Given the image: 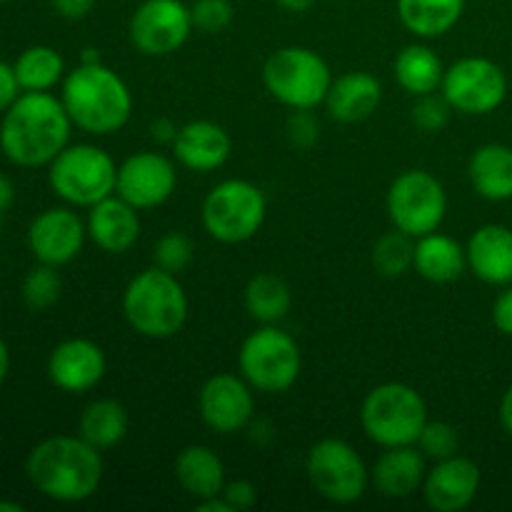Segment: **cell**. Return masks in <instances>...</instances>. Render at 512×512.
I'll use <instances>...</instances> for the list:
<instances>
[{
  "instance_id": "6da1fadb",
  "label": "cell",
  "mask_w": 512,
  "mask_h": 512,
  "mask_svg": "<svg viewBox=\"0 0 512 512\" xmlns=\"http://www.w3.org/2000/svg\"><path fill=\"white\" fill-rule=\"evenodd\" d=\"M70 120L53 93H20L0 120V150L18 168H43L70 145Z\"/></svg>"
},
{
  "instance_id": "7a4b0ae2",
  "label": "cell",
  "mask_w": 512,
  "mask_h": 512,
  "mask_svg": "<svg viewBox=\"0 0 512 512\" xmlns=\"http://www.w3.org/2000/svg\"><path fill=\"white\" fill-rule=\"evenodd\" d=\"M103 455L80 435H53L35 445L25 460L30 485L55 503H83L103 483Z\"/></svg>"
},
{
  "instance_id": "3957f363",
  "label": "cell",
  "mask_w": 512,
  "mask_h": 512,
  "mask_svg": "<svg viewBox=\"0 0 512 512\" xmlns=\"http://www.w3.org/2000/svg\"><path fill=\"white\" fill-rule=\"evenodd\" d=\"M60 100L75 128L90 135H113L133 115V93L128 83L103 63H80L65 73Z\"/></svg>"
},
{
  "instance_id": "277c9868",
  "label": "cell",
  "mask_w": 512,
  "mask_h": 512,
  "mask_svg": "<svg viewBox=\"0 0 512 512\" xmlns=\"http://www.w3.org/2000/svg\"><path fill=\"white\" fill-rule=\"evenodd\" d=\"M188 295L178 275L168 270H143L128 283L123 293V315L130 328L150 340H168L188 323Z\"/></svg>"
},
{
  "instance_id": "5b68a950",
  "label": "cell",
  "mask_w": 512,
  "mask_h": 512,
  "mask_svg": "<svg viewBox=\"0 0 512 512\" xmlns=\"http://www.w3.org/2000/svg\"><path fill=\"white\" fill-rule=\"evenodd\" d=\"M263 83L285 108L315 110L318 105H325L333 85V73L323 55L315 53L313 48L285 45L265 60Z\"/></svg>"
},
{
  "instance_id": "8992f818",
  "label": "cell",
  "mask_w": 512,
  "mask_h": 512,
  "mask_svg": "<svg viewBox=\"0 0 512 512\" xmlns=\"http://www.w3.org/2000/svg\"><path fill=\"white\" fill-rule=\"evenodd\" d=\"M428 423L423 395L405 383H383L370 390L360 408L365 435L380 448L415 445Z\"/></svg>"
},
{
  "instance_id": "52a82bcc",
  "label": "cell",
  "mask_w": 512,
  "mask_h": 512,
  "mask_svg": "<svg viewBox=\"0 0 512 512\" xmlns=\"http://www.w3.org/2000/svg\"><path fill=\"white\" fill-rule=\"evenodd\" d=\"M50 190L75 208H93L115 195L118 165L103 148L90 143L68 145L48 165Z\"/></svg>"
},
{
  "instance_id": "ba28073f",
  "label": "cell",
  "mask_w": 512,
  "mask_h": 512,
  "mask_svg": "<svg viewBox=\"0 0 512 512\" xmlns=\"http://www.w3.org/2000/svg\"><path fill=\"white\" fill-rule=\"evenodd\" d=\"M268 215L263 190L250 180L230 178L210 188L203 200V228L223 245L248 243L260 233Z\"/></svg>"
},
{
  "instance_id": "9c48e42d",
  "label": "cell",
  "mask_w": 512,
  "mask_h": 512,
  "mask_svg": "<svg viewBox=\"0 0 512 512\" xmlns=\"http://www.w3.org/2000/svg\"><path fill=\"white\" fill-rule=\"evenodd\" d=\"M238 365L250 388L278 395L298 383L303 355L293 335L278 325H260L240 345Z\"/></svg>"
},
{
  "instance_id": "30bf717a",
  "label": "cell",
  "mask_w": 512,
  "mask_h": 512,
  "mask_svg": "<svg viewBox=\"0 0 512 512\" xmlns=\"http://www.w3.org/2000/svg\"><path fill=\"white\" fill-rule=\"evenodd\" d=\"M305 473L315 493L335 505L358 503L370 485V470L358 450L338 438H325L310 448Z\"/></svg>"
},
{
  "instance_id": "8fae6325",
  "label": "cell",
  "mask_w": 512,
  "mask_h": 512,
  "mask_svg": "<svg viewBox=\"0 0 512 512\" xmlns=\"http://www.w3.org/2000/svg\"><path fill=\"white\" fill-rule=\"evenodd\" d=\"M448 213V195L443 183L428 170H405L388 190V218L393 228L415 240L435 233Z\"/></svg>"
},
{
  "instance_id": "7c38bea8",
  "label": "cell",
  "mask_w": 512,
  "mask_h": 512,
  "mask_svg": "<svg viewBox=\"0 0 512 512\" xmlns=\"http://www.w3.org/2000/svg\"><path fill=\"white\" fill-rule=\"evenodd\" d=\"M440 93L458 113L488 115L495 113L508 98V78L505 70L490 58L468 55L445 68Z\"/></svg>"
},
{
  "instance_id": "4fadbf2b",
  "label": "cell",
  "mask_w": 512,
  "mask_h": 512,
  "mask_svg": "<svg viewBox=\"0 0 512 512\" xmlns=\"http://www.w3.org/2000/svg\"><path fill=\"white\" fill-rule=\"evenodd\" d=\"M193 13L183 0H143L128 25L130 43L148 58L178 53L193 33Z\"/></svg>"
},
{
  "instance_id": "5bb4252c",
  "label": "cell",
  "mask_w": 512,
  "mask_h": 512,
  "mask_svg": "<svg viewBox=\"0 0 512 512\" xmlns=\"http://www.w3.org/2000/svg\"><path fill=\"white\" fill-rule=\"evenodd\" d=\"M178 185V170L168 155L158 150H140L118 165L115 193L133 208L150 210L168 203Z\"/></svg>"
},
{
  "instance_id": "9a60e30c",
  "label": "cell",
  "mask_w": 512,
  "mask_h": 512,
  "mask_svg": "<svg viewBox=\"0 0 512 512\" xmlns=\"http://www.w3.org/2000/svg\"><path fill=\"white\" fill-rule=\"evenodd\" d=\"M198 413L210 430L220 435L240 433L255 415L253 388L243 375L218 373L198 393Z\"/></svg>"
},
{
  "instance_id": "2e32d148",
  "label": "cell",
  "mask_w": 512,
  "mask_h": 512,
  "mask_svg": "<svg viewBox=\"0 0 512 512\" xmlns=\"http://www.w3.org/2000/svg\"><path fill=\"white\" fill-rule=\"evenodd\" d=\"M88 238V225L75 210L48 208L33 218L28 228V248L38 263L63 265L73 263Z\"/></svg>"
},
{
  "instance_id": "e0dca14e",
  "label": "cell",
  "mask_w": 512,
  "mask_h": 512,
  "mask_svg": "<svg viewBox=\"0 0 512 512\" xmlns=\"http://www.w3.org/2000/svg\"><path fill=\"white\" fill-rule=\"evenodd\" d=\"M483 473L478 463L465 455L438 460L428 470L423 483V498L435 512H460L473 505L478 498Z\"/></svg>"
},
{
  "instance_id": "ac0fdd59",
  "label": "cell",
  "mask_w": 512,
  "mask_h": 512,
  "mask_svg": "<svg viewBox=\"0 0 512 512\" xmlns=\"http://www.w3.org/2000/svg\"><path fill=\"white\" fill-rule=\"evenodd\" d=\"M108 360L103 348L88 338H70L55 345L48 358V378L58 390L80 395L105 378Z\"/></svg>"
},
{
  "instance_id": "d6986e66",
  "label": "cell",
  "mask_w": 512,
  "mask_h": 512,
  "mask_svg": "<svg viewBox=\"0 0 512 512\" xmlns=\"http://www.w3.org/2000/svg\"><path fill=\"white\" fill-rule=\"evenodd\" d=\"M85 225H88V238L103 253H128L140 238V210L115 193L88 208Z\"/></svg>"
},
{
  "instance_id": "ffe728a7",
  "label": "cell",
  "mask_w": 512,
  "mask_h": 512,
  "mask_svg": "<svg viewBox=\"0 0 512 512\" xmlns=\"http://www.w3.org/2000/svg\"><path fill=\"white\" fill-rule=\"evenodd\" d=\"M233 153V140L223 125L213 120H193L178 130L173 155L183 168L195 173H213L223 168Z\"/></svg>"
},
{
  "instance_id": "44dd1931",
  "label": "cell",
  "mask_w": 512,
  "mask_h": 512,
  "mask_svg": "<svg viewBox=\"0 0 512 512\" xmlns=\"http://www.w3.org/2000/svg\"><path fill=\"white\" fill-rule=\"evenodd\" d=\"M425 455L418 445H400V448H385V453L375 460L370 470V483L385 498H410L413 493L423 490Z\"/></svg>"
},
{
  "instance_id": "7402d4cb",
  "label": "cell",
  "mask_w": 512,
  "mask_h": 512,
  "mask_svg": "<svg viewBox=\"0 0 512 512\" xmlns=\"http://www.w3.org/2000/svg\"><path fill=\"white\" fill-rule=\"evenodd\" d=\"M468 268L475 278L488 285H510L512 283V230L505 225L490 223L470 235L468 245Z\"/></svg>"
},
{
  "instance_id": "603a6c76",
  "label": "cell",
  "mask_w": 512,
  "mask_h": 512,
  "mask_svg": "<svg viewBox=\"0 0 512 512\" xmlns=\"http://www.w3.org/2000/svg\"><path fill=\"white\" fill-rule=\"evenodd\" d=\"M380 100H383L380 80L365 70H353V73H345L333 80L328 98H325V108H328L330 118H335L338 123H363L380 108Z\"/></svg>"
},
{
  "instance_id": "cb8c5ba5",
  "label": "cell",
  "mask_w": 512,
  "mask_h": 512,
  "mask_svg": "<svg viewBox=\"0 0 512 512\" xmlns=\"http://www.w3.org/2000/svg\"><path fill=\"white\" fill-rule=\"evenodd\" d=\"M420 278L435 285H448L463 278L468 268V253L455 238L445 233H428L415 240V263Z\"/></svg>"
},
{
  "instance_id": "d4e9b609",
  "label": "cell",
  "mask_w": 512,
  "mask_h": 512,
  "mask_svg": "<svg viewBox=\"0 0 512 512\" xmlns=\"http://www.w3.org/2000/svg\"><path fill=\"white\" fill-rule=\"evenodd\" d=\"M175 480L195 500L223 495L225 465L208 445H188L175 458Z\"/></svg>"
},
{
  "instance_id": "484cf974",
  "label": "cell",
  "mask_w": 512,
  "mask_h": 512,
  "mask_svg": "<svg viewBox=\"0 0 512 512\" xmlns=\"http://www.w3.org/2000/svg\"><path fill=\"white\" fill-rule=\"evenodd\" d=\"M468 178L475 193L490 203H505L512 198V148L503 143H488L473 153L468 163Z\"/></svg>"
},
{
  "instance_id": "4316f807",
  "label": "cell",
  "mask_w": 512,
  "mask_h": 512,
  "mask_svg": "<svg viewBox=\"0 0 512 512\" xmlns=\"http://www.w3.org/2000/svg\"><path fill=\"white\" fill-rule=\"evenodd\" d=\"M395 80L410 95L438 93L445 78V65L433 48L423 43L405 45L393 63Z\"/></svg>"
},
{
  "instance_id": "83f0119b",
  "label": "cell",
  "mask_w": 512,
  "mask_h": 512,
  "mask_svg": "<svg viewBox=\"0 0 512 512\" xmlns=\"http://www.w3.org/2000/svg\"><path fill=\"white\" fill-rule=\"evenodd\" d=\"M465 0H398V18L418 38H440L463 18Z\"/></svg>"
},
{
  "instance_id": "f1b7e54d",
  "label": "cell",
  "mask_w": 512,
  "mask_h": 512,
  "mask_svg": "<svg viewBox=\"0 0 512 512\" xmlns=\"http://www.w3.org/2000/svg\"><path fill=\"white\" fill-rule=\"evenodd\" d=\"M128 410L118 400H95L83 410L78 420V435L88 440L93 448L110 450L118 443H123L128 435Z\"/></svg>"
},
{
  "instance_id": "f546056e",
  "label": "cell",
  "mask_w": 512,
  "mask_h": 512,
  "mask_svg": "<svg viewBox=\"0 0 512 512\" xmlns=\"http://www.w3.org/2000/svg\"><path fill=\"white\" fill-rule=\"evenodd\" d=\"M15 78L23 93H50L65 78V60L50 45H30L15 58Z\"/></svg>"
},
{
  "instance_id": "4dcf8cb0",
  "label": "cell",
  "mask_w": 512,
  "mask_h": 512,
  "mask_svg": "<svg viewBox=\"0 0 512 512\" xmlns=\"http://www.w3.org/2000/svg\"><path fill=\"white\" fill-rule=\"evenodd\" d=\"M293 305L288 283L273 273H258L245 285V310L260 325H278Z\"/></svg>"
},
{
  "instance_id": "1f68e13d",
  "label": "cell",
  "mask_w": 512,
  "mask_h": 512,
  "mask_svg": "<svg viewBox=\"0 0 512 512\" xmlns=\"http://www.w3.org/2000/svg\"><path fill=\"white\" fill-rule=\"evenodd\" d=\"M415 263V238L393 228L390 233L380 235L373 245V268L383 278H400L408 273Z\"/></svg>"
},
{
  "instance_id": "d6a6232c",
  "label": "cell",
  "mask_w": 512,
  "mask_h": 512,
  "mask_svg": "<svg viewBox=\"0 0 512 512\" xmlns=\"http://www.w3.org/2000/svg\"><path fill=\"white\" fill-rule=\"evenodd\" d=\"M63 293V280L55 265L38 263L33 270H28V275L23 278L20 285V295H23V303L30 310H48L53 308L60 300Z\"/></svg>"
},
{
  "instance_id": "836d02e7",
  "label": "cell",
  "mask_w": 512,
  "mask_h": 512,
  "mask_svg": "<svg viewBox=\"0 0 512 512\" xmlns=\"http://www.w3.org/2000/svg\"><path fill=\"white\" fill-rule=\"evenodd\" d=\"M418 450L425 455V460H445L458 455L460 448V435L458 430L443 420H428L418 438Z\"/></svg>"
},
{
  "instance_id": "e575fe53",
  "label": "cell",
  "mask_w": 512,
  "mask_h": 512,
  "mask_svg": "<svg viewBox=\"0 0 512 512\" xmlns=\"http://www.w3.org/2000/svg\"><path fill=\"white\" fill-rule=\"evenodd\" d=\"M193 240L185 233H178V230H170L163 238L155 243L153 248V263L158 268L168 270V273L180 275L190 263H193Z\"/></svg>"
},
{
  "instance_id": "d590c367",
  "label": "cell",
  "mask_w": 512,
  "mask_h": 512,
  "mask_svg": "<svg viewBox=\"0 0 512 512\" xmlns=\"http://www.w3.org/2000/svg\"><path fill=\"white\" fill-rule=\"evenodd\" d=\"M450 115H453V108H450L443 93L418 95V100L413 105V123L423 133H440L450 123Z\"/></svg>"
},
{
  "instance_id": "8d00e7d4",
  "label": "cell",
  "mask_w": 512,
  "mask_h": 512,
  "mask_svg": "<svg viewBox=\"0 0 512 512\" xmlns=\"http://www.w3.org/2000/svg\"><path fill=\"white\" fill-rule=\"evenodd\" d=\"M190 13H193V25L203 33H220L235 18L230 0H195L190 5Z\"/></svg>"
},
{
  "instance_id": "74e56055",
  "label": "cell",
  "mask_w": 512,
  "mask_h": 512,
  "mask_svg": "<svg viewBox=\"0 0 512 512\" xmlns=\"http://www.w3.org/2000/svg\"><path fill=\"white\" fill-rule=\"evenodd\" d=\"M288 138L295 148H313L320 138V123L313 110H293L288 118Z\"/></svg>"
},
{
  "instance_id": "f35d334b",
  "label": "cell",
  "mask_w": 512,
  "mask_h": 512,
  "mask_svg": "<svg viewBox=\"0 0 512 512\" xmlns=\"http://www.w3.org/2000/svg\"><path fill=\"white\" fill-rule=\"evenodd\" d=\"M223 498L228 500L233 512H243L258 503V488L250 480H233V483H225Z\"/></svg>"
},
{
  "instance_id": "ab89813d",
  "label": "cell",
  "mask_w": 512,
  "mask_h": 512,
  "mask_svg": "<svg viewBox=\"0 0 512 512\" xmlns=\"http://www.w3.org/2000/svg\"><path fill=\"white\" fill-rule=\"evenodd\" d=\"M493 323L503 335L512 338V283L505 285L503 293L493 303Z\"/></svg>"
},
{
  "instance_id": "60d3db41",
  "label": "cell",
  "mask_w": 512,
  "mask_h": 512,
  "mask_svg": "<svg viewBox=\"0 0 512 512\" xmlns=\"http://www.w3.org/2000/svg\"><path fill=\"white\" fill-rule=\"evenodd\" d=\"M23 93L18 85V78H15L13 65H8L5 60H0V113L10 108L15 103V98Z\"/></svg>"
},
{
  "instance_id": "b9f144b4",
  "label": "cell",
  "mask_w": 512,
  "mask_h": 512,
  "mask_svg": "<svg viewBox=\"0 0 512 512\" xmlns=\"http://www.w3.org/2000/svg\"><path fill=\"white\" fill-rule=\"evenodd\" d=\"M55 8V13L65 20H83L93 13L95 3L98 0H50Z\"/></svg>"
},
{
  "instance_id": "7bdbcfd3",
  "label": "cell",
  "mask_w": 512,
  "mask_h": 512,
  "mask_svg": "<svg viewBox=\"0 0 512 512\" xmlns=\"http://www.w3.org/2000/svg\"><path fill=\"white\" fill-rule=\"evenodd\" d=\"M178 130L180 128H175L173 120L158 118L153 123V128H150V133H153V138L158 140V143H170V145H173L175 138H178Z\"/></svg>"
},
{
  "instance_id": "ee69618b",
  "label": "cell",
  "mask_w": 512,
  "mask_h": 512,
  "mask_svg": "<svg viewBox=\"0 0 512 512\" xmlns=\"http://www.w3.org/2000/svg\"><path fill=\"white\" fill-rule=\"evenodd\" d=\"M13 200H15L13 183H10L8 175L0 173V218H3V215L8 213L10 205H13Z\"/></svg>"
},
{
  "instance_id": "f6af8a7d",
  "label": "cell",
  "mask_w": 512,
  "mask_h": 512,
  "mask_svg": "<svg viewBox=\"0 0 512 512\" xmlns=\"http://www.w3.org/2000/svg\"><path fill=\"white\" fill-rule=\"evenodd\" d=\"M195 510L198 512H233V508H230L228 500H225L223 495H215V498H208V500H198V503H195Z\"/></svg>"
},
{
  "instance_id": "bcb514c9",
  "label": "cell",
  "mask_w": 512,
  "mask_h": 512,
  "mask_svg": "<svg viewBox=\"0 0 512 512\" xmlns=\"http://www.w3.org/2000/svg\"><path fill=\"white\" fill-rule=\"evenodd\" d=\"M500 423L512 435V385L505 390L503 400H500Z\"/></svg>"
},
{
  "instance_id": "7dc6e473",
  "label": "cell",
  "mask_w": 512,
  "mask_h": 512,
  "mask_svg": "<svg viewBox=\"0 0 512 512\" xmlns=\"http://www.w3.org/2000/svg\"><path fill=\"white\" fill-rule=\"evenodd\" d=\"M275 3L288 10V13H305V10L313 8L315 0H275Z\"/></svg>"
},
{
  "instance_id": "c3c4849f",
  "label": "cell",
  "mask_w": 512,
  "mask_h": 512,
  "mask_svg": "<svg viewBox=\"0 0 512 512\" xmlns=\"http://www.w3.org/2000/svg\"><path fill=\"white\" fill-rule=\"evenodd\" d=\"M8 373H10V350H8V343L0 338V385L5 383Z\"/></svg>"
},
{
  "instance_id": "681fc988",
  "label": "cell",
  "mask_w": 512,
  "mask_h": 512,
  "mask_svg": "<svg viewBox=\"0 0 512 512\" xmlns=\"http://www.w3.org/2000/svg\"><path fill=\"white\" fill-rule=\"evenodd\" d=\"M80 63H100L98 50H95V48H85L83 50V60H80Z\"/></svg>"
},
{
  "instance_id": "f907efd6",
  "label": "cell",
  "mask_w": 512,
  "mask_h": 512,
  "mask_svg": "<svg viewBox=\"0 0 512 512\" xmlns=\"http://www.w3.org/2000/svg\"><path fill=\"white\" fill-rule=\"evenodd\" d=\"M0 512H23V505L13 500H0Z\"/></svg>"
},
{
  "instance_id": "816d5d0a",
  "label": "cell",
  "mask_w": 512,
  "mask_h": 512,
  "mask_svg": "<svg viewBox=\"0 0 512 512\" xmlns=\"http://www.w3.org/2000/svg\"><path fill=\"white\" fill-rule=\"evenodd\" d=\"M0 3H8V0H0Z\"/></svg>"
}]
</instances>
